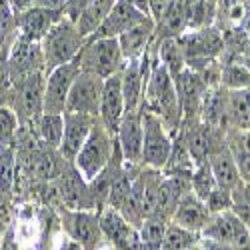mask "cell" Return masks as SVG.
Wrapping results in <instances>:
<instances>
[{"instance_id":"cell-1","label":"cell","mask_w":250,"mask_h":250,"mask_svg":"<svg viewBox=\"0 0 250 250\" xmlns=\"http://www.w3.org/2000/svg\"><path fill=\"white\" fill-rule=\"evenodd\" d=\"M142 106L154 112L164 122V126L168 128V132L172 136L178 132L180 124H182V110H180L176 86H174V80L168 74V70L160 64L158 44L154 38H152V66H150L146 86H144Z\"/></svg>"},{"instance_id":"cell-2","label":"cell","mask_w":250,"mask_h":250,"mask_svg":"<svg viewBox=\"0 0 250 250\" xmlns=\"http://www.w3.org/2000/svg\"><path fill=\"white\" fill-rule=\"evenodd\" d=\"M84 44H86V36L80 34V30L76 28V22L62 16L44 34V38L40 40V46H42V54H44V72L48 74L56 66L74 60Z\"/></svg>"},{"instance_id":"cell-3","label":"cell","mask_w":250,"mask_h":250,"mask_svg":"<svg viewBox=\"0 0 250 250\" xmlns=\"http://www.w3.org/2000/svg\"><path fill=\"white\" fill-rule=\"evenodd\" d=\"M44 86H46V72L36 70L12 82V98L8 108L14 110L20 124H32L44 112Z\"/></svg>"},{"instance_id":"cell-4","label":"cell","mask_w":250,"mask_h":250,"mask_svg":"<svg viewBox=\"0 0 250 250\" xmlns=\"http://www.w3.org/2000/svg\"><path fill=\"white\" fill-rule=\"evenodd\" d=\"M78 64L80 70L92 72L106 80L112 74H118L126 60L122 56L118 38H86V44L78 52Z\"/></svg>"},{"instance_id":"cell-5","label":"cell","mask_w":250,"mask_h":250,"mask_svg":"<svg viewBox=\"0 0 250 250\" xmlns=\"http://www.w3.org/2000/svg\"><path fill=\"white\" fill-rule=\"evenodd\" d=\"M176 40L182 48L186 68L190 70H198L204 64H208V62L220 60V54L224 50L222 32L214 24L206 28H198V30H186Z\"/></svg>"},{"instance_id":"cell-6","label":"cell","mask_w":250,"mask_h":250,"mask_svg":"<svg viewBox=\"0 0 250 250\" xmlns=\"http://www.w3.org/2000/svg\"><path fill=\"white\" fill-rule=\"evenodd\" d=\"M114 140L116 136H112L102 126V122L96 118L86 142L82 144L80 152L74 158L76 170L84 176V180H92L96 174H100L108 166L112 152H114Z\"/></svg>"},{"instance_id":"cell-7","label":"cell","mask_w":250,"mask_h":250,"mask_svg":"<svg viewBox=\"0 0 250 250\" xmlns=\"http://www.w3.org/2000/svg\"><path fill=\"white\" fill-rule=\"evenodd\" d=\"M142 154L140 164L162 170L172 148V134L164 126V122L150 110L142 106Z\"/></svg>"},{"instance_id":"cell-8","label":"cell","mask_w":250,"mask_h":250,"mask_svg":"<svg viewBox=\"0 0 250 250\" xmlns=\"http://www.w3.org/2000/svg\"><path fill=\"white\" fill-rule=\"evenodd\" d=\"M56 212L60 218V228L66 232L68 238L78 242L82 250H100L104 242V234L98 222V212L68 210V208H60Z\"/></svg>"},{"instance_id":"cell-9","label":"cell","mask_w":250,"mask_h":250,"mask_svg":"<svg viewBox=\"0 0 250 250\" xmlns=\"http://www.w3.org/2000/svg\"><path fill=\"white\" fill-rule=\"evenodd\" d=\"M58 184V192H60V202L62 208H68V210H94V198L90 194L88 188V180H84L78 170L74 162H68L62 166L60 174L54 178Z\"/></svg>"},{"instance_id":"cell-10","label":"cell","mask_w":250,"mask_h":250,"mask_svg":"<svg viewBox=\"0 0 250 250\" xmlns=\"http://www.w3.org/2000/svg\"><path fill=\"white\" fill-rule=\"evenodd\" d=\"M80 74L78 58L60 64L46 74V86H44V112L62 114L66 110V100L70 88L74 84L76 76Z\"/></svg>"},{"instance_id":"cell-11","label":"cell","mask_w":250,"mask_h":250,"mask_svg":"<svg viewBox=\"0 0 250 250\" xmlns=\"http://www.w3.org/2000/svg\"><path fill=\"white\" fill-rule=\"evenodd\" d=\"M98 222L102 228L104 240H108V244L114 250H146L140 240L138 228L128 224L124 220V216L114 210V208L106 206L98 212Z\"/></svg>"},{"instance_id":"cell-12","label":"cell","mask_w":250,"mask_h":250,"mask_svg":"<svg viewBox=\"0 0 250 250\" xmlns=\"http://www.w3.org/2000/svg\"><path fill=\"white\" fill-rule=\"evenodd\" d=\"M102 88H104V80L100 76L80 70V74L76 76L74 84L70 88V94L66 100V110L88 114V116H98Z\"/></svg>"},{"instance_id":"cell-13","label":"cell","mask_w":250,"mask_h":250,"mask_svg":"<svg viewBox=\"0 0 250 250\" xmlns=\"http://www.w3.org/2000/svg\"><path fill=\"white\" fill-rule=\"evenodd\" d=\"M6 68L12 82L30 72L44 70V54L40 42H32V40L16 36L6 52Z\"/></svg>"},{"instance_id":"cell-14","label":"cell","mask_w":250,"mask_h":250,"mask_svg":"<svg viewBox=\"0 0 250 250\" xmlns=\"http://www.w3.org/2000/svg\"><path fill=\"white\" fill-rule=\"evenodd\" d=\"M174 86H176L180 110H182V124L198 120L200 104H202V98L208 90L206 84L202 82V78L198 76V72H194L190 68H184L174 78Z\"/></svg>"},{"instance_id":"cell-15","label":"cell","mask_w":250,"mask_h":250,"mask_svg":"<svg viewBox=\"0 0 250 250\" xmlns=\"http://www.w3.org/2000/svg\"><path fill=\"white\" fill-rule=\"evenodd\" d=\"M62 118H64V132H62L58 152L64 160L74 162L76 154L80 152L82 144L86 142V138H88V134H90V130H92L98 116H88V114L64 110L62 112Z\"/></svg>"},{"instance_id":"cell-16","label":"cell","mask_w":250,"mask_h":250,"mask_svg":"<svg viewBox=\"0 0 250 250\" xmlns=\"http://www.w3.org/2000/svg\"><path fill=\"white\" fill-rule=\"evenodd\" d=\"M64 16L62 10H48L42 6L32 4L26 10L16 12V32L20 38L32 40V42H40L44 34Z\"/></svg>"},{"instance_id":"cell-17","label":"cell","mask_w":250,"mask_h":250,"mask_svg":"<svg viewBox=\"0 0 250 250\" xmlns=\"http://www.w3.org/2000/svg\"><path fill=\"white\" fill-rule=\"evenodd\" d=\"M124 96H122V86H120V72L112 74L104 80L102 88V98H100V110H98V120L102 126L106 128L112 136H116L120 120L124 116Z\"/></svg>"},{"instance_id":"cell-18","label":"cell","mask_w":250,"mask_h":250,"mask_svg":"<svg viewBox=\"0 0 250 250\" xmlns=\"http://www.w3.org/2000/svg\"><path fill=\"white\" fill-rule=\"evenodd\" d=\"M142 134H144V128H142V104H140L138 110H124V116L116 132L118 146L126 162L140 164Z\"/></svg>"},{"instance_id":"cell-19","label":"cell","mask_w":250,"mask_h":250,"mask_svg":"<svg viewBox=\"0 0 250 250\" xmlns=\"http://www.w3.org/2000/svg\"><path fill=\"white\" fill-rule=\"evenodd\" d=\"M146 16L148 14L132 6L128 0H116V4L104 18V22L98 26V30L92 34V38H118L122 32H126Z\"/></svg>"},{"instance_id":"cell-20","label":"cell","mask_w":250,"mask_h":250,"mask_svg":"<svg viewBox=\"0 0 250 250\" xmlns=\"http://www.w3.org/2000/svg\"><path fill=\"white\" fill-rule=\"evenodd\" d=\"M210 216H212V214L208 212L204 200H200V198H198L196 194H192V190H190V192H186V194L180 198V202H178V206H176V210H174L170 222H174V224L186 228V230H192V232H198V234H200L202 228L206 226V222L210 220Z\"/></svg>"},{"instance_id":"cell-21","label":"cell","mask_w":250,"mask_h":250,"mask_svg":"<svg viewBox=\"0 0 250 250\" xmlns=\"http://www.w3.org/2000/svg\"><path fill=\"white\" fill-rule=\"evenodd\" d=\"M154 38V20L150 16H146L144 20H140L138 24H134L132 28H128L126 32H122L118 36L120 42V50L124 60H138L144 50H146Z\"/></svg>"},{"instance_id":"cell-22","label":"cell","mask_w":250,"mask_h":250,"mask_svg":"<svg viewBox=\"0 0 250 250\" xmlns=\"http://www.w3.org/2000/svg\"><path fill=\"white\" fill-rule=\"evenodd\" d=\"M226 130H250V86L242 90H226Z\"/></svg>"},{"instance_id":"cell-23","label":"cell","mask_w":250,"mask_h":250,"mask_svg":"<svg viewBox=\"0 0 250 250\" xmlns=\"http://www.w3.org/2000/svg\"><path fill=\"white\" fill-rule=\"evenodd\" d=\"M208 166L212 170V176L216 180L218 186H224V188H234V186L242 180L240 178V172H238V166H236V160L230 152V148L222 144V146L210 154L208 158Z\"/></svg>"},{"instance_id":"cell-24","label":"cell","mask_w":250,"mask_h":250,"mask_svg":"<svg viewBox=\"0 0 250 250\" xmlns=\"http://www.w3.org/2000/svg\"><path fill=\"white\" fill-rule=\"evenodd\" d=\"M224 114H226V90L222 86L208 88L204 98H202V104H200V116H198V120L204 122L206 126L226 130Z\"/></svg>"},{"instance_id":"cell-25","label":"cell","mask_w":250,"mask_h":250,"mask_svg":"<svg viewBox=\"0 0 250 250\" xmlns=\"http://www.w3.org/2000/svg\"><path fill=\"white\" fill-rule=\"evenodd\" d=\"M186 30H188V24H186V12H184L182 0H174L170 8L164 12V16L154 22V38L156 40L178 38Z\"/></svg>"},{"instance_id":"cell-26","label":"cell","mask_w":250,"mask_h":250,"mask_svg":"<svg viewBox=\"0 0 250 250\" xmlns=\"http://www.w3.org/2000/svg\"><path fill=\"white\" fill-rule=\"evenodd\" d=\"M116 4V0H90V4L80 12L76 20V28L80 30L82 36H92L98 26L104 22V18L108 16L112 6Z\"/></svg>"},{"instance_id":"cell-27","label":"cell","mask_w":250,"mask_h":250,"mask_svg":"<svg viewBox=\"0 0 250 250\" xmlns=\"http://www.w3.org/2000/svg\"><path fill=\"white\" fill-rule=\"evenodd\" d=\"M32 126H34L40 140L58 150L60 140H62V132H64V118H62V114L42 112V116H40Z\"/></svg>"},{"instance_id":"cell-28","label":"cell","mask_w":250,"mask_h":250,"mask_svg":"<svg viewBox=\"0 0 250 250\" xmlns=\"http://www.w3.org/2000/svg\"><path fill=\"white\" fill-rule=\"evenodd\" d=\"M156 44H158L160 64L168 70V74L174 80L186 68V60H184V54H182V48L178 44V40L176 38H164V40H156Z\"/></svg>"},{"instance_id":"cell-29","label":"cell","mask_w":250,"mask_h":250,"mask_svg":"<svg viewBox=\"0 0 250 250\" xmlns=\"http://www.w3.org/2000/svg\"><path fill=\"white\" fill-rule=\"evenodd\" d=\"M14 176H16V150L14 146H0V198L12 200Z\"/></svg>"},{"instance_id":"cell-30","label":"cell","mask_w":250,"mask_h":250,"mask_svg":"<svg viewBox=\"0 0 250 250\" xmlns=\"http://www.w3.org/2000/svg\"><path fill=\"white\" fill-rule=\"evenodd\" d=\"M168 222L158 214H150L142 220L140 228H138V234H140V240L144 244L146 250H160L162 246V240H164V234H166V228H168Z\"/></svg>"},{"instance_id":"cell-31","label":"cell","mask_w":250,"mask_h":250,"mask_svg":"<svg viewBox=\"0 0 250 250\" xmlns=\"http://www.w3.org/2000/svg\"><path fill=\"white\" fill-rule=\"evenodd\" d=\"M220 86L224 90H242L250 86V70L242 62H222L220 70Z\"/></svg>"},{"instance_id":"cell-32","label":"cell","mask_w":250,"mask_h":250,"mask_svg":"<svg viewBox=\"0 0 250 250\" xmlns=\"http://www.w3.org/2000/svg\"><path fill=\"white\" fill-rule=\"evenodd\" d=\"M198 240H200L198 232L186 230V228H182L174 222H168V228H166V234H164L160 250H186L192 244H196Z\"/></svg>"},{"instance_id":"cell-33","label":"cell","mask_w":250,"mask_h":250,"mask_svg":"<svg viewBox=\"0 0 250 250\" xmlns=\"http://www.w3.org/2000/svg\"><path fill=\"white\" fill-rule=\"evenodd\" d=\"M214 186H216V180L212 176V170H210V166H208V162L194 166V170L190 174V190H192V194H196L200 200H206Z\"/></svg>"},{"instance_id":"cell-34","label":"cell","mask_w":250,"mask_h":250,"mask_svg":"<svg viewBox=\"0 0 250 250\" xmlns=\"http://www.w3.org/2000/svg\"><path fill=\"white\" fill-rule=\"evenodd\" d=\"M230 210L250 228V182L240 180L232 188V206Z\"/></svg>"},{"instance_id":"cell-35","label":"cell","mask_w":250,"mask_h":250,"mask_svg":"<svg viewBox=\"0 0 250 250\" xmlns=\"http://www.w3.org/2000/svg\"><path fill=\"white\" fill-rule=\"evenodd\" d=\"M20 122L12 108L0 106V146H16Z\"/></svg>"},{"instance_id":"cell-36","label":"cell","mask_w":250,"mask_h":250,"mask_svg":"<svg viewBox=\"0 0 250 250\" xmlns=\"http://www.w3.org/2000/svg\"><path fill=\"white\" fill-rule=\"evenodd\" d=\"M16 36V12L12 10L8 0H0V40L4 44H12Z\"/></svg>"},{"instance_id":"cell-37","label":"cell","mask_w":250,"mask_h":250,"mask_svg":"<svg viewBox=\"0 0 250 250\" xmlns=\"http://www.w3.org/2000/svg\"><path fill=\"white\" fill-rule=\"evenodd\" d=\"M208 212L210 214H218L224 210H230L232 206V190L230 188H224V186H214L212 192L208 194V198L204 200Z\"/></svg>"},{"instance_id":"cell-38","label":"cell","mask_w":250,"mask_h":250,"mask_svg":"<svg viewBox=\"0 0 250 250\" xmlns=\"http://www.w3.org/2000/svg\"><path fill=\"white\" fill-rule=\"evenodd\" d=\"M14 210H16V204L12 200H4L0 198V238L4 236V232L8 230V226L14 220Z\"/></svg>"},{"instance_id":"cell-39","label":"cell","mask_w":250,"mask_h":250,"mask_svg":"<svg viewBox=\"0 0 250 250\" xmlns=\"http://www.w3.org/2000/svg\"><path fill=\"white\" fill-rule=\"evenodd\" d=\"M174 0H148V16L154 20H160L164 16V12L170 8V4Z\"/></svg>"},{"instance_id":"cell-40","label":"cell","mask_w":250,"mask_h":250,"mask_svg":"<svg viewBox=\"0 0 250 250\" xmlns=\"http://www.w3.org/2000/svg\"><path fill=\"white\" fill-rule=\"evenodd\" d=\"M88 4H90V0H68L66 6H64V16L70 18L72 22H76L78 16H80V12L84 10Z\"/></svg>"},{"instance_id":"cell-41","label":"cell","mask_w":250,"mask_h":250,"mask_svg":"<svg viewBox=\"0 0 250 250\" xmlns=\"http://www.w3.org/2000/svg\"><path fill=\"white\" fill-rule=\"evenodd\" d=\"M234 156V154H232ZM236 160V166H238V172H240V178L244 182H250V152H242V154H236L234 156Z\"/></svg>"},{"instance_id":"cell-42","label":"cell","mask_w":250,"mask_h":250,"mask_svg":"<svg viewBox=\"0 0 250 250\" xmlns=\"http://www.w3.org/2000/svg\"><path fill=\"white\" fill-rule=\"evenodd\" d=\"M200 244H202V250H234L230 244H226V242H218V240H212V238H202V236H200Z\"/></svg>"},{"instance_id":"cell-43","label":"cell","mask_w":250,"mask_h":250,"mask_svg":"<svg viewBox=\"0 0 250 250\" xmlns=\"http://www.w3.org/2000/svg\"><path fill=\"white\" fill-rule=\"evenodd\" d=\"M66 2L68 0H34L36 6H42V8H48V10H62V12H64Z\"/></svg>"},{"instance_id":"cell-44","label":"cell","mask_w":250,"mask_h":250,"mask_svg":"<svg viewBox=\"0 0 250 250\" xmlns=\"http://www.w3.org/2000/svg\"><path fill=\"white\" fill-rule=\"evenodd\" d=\"M8 2H10V6H12L14 12H20V10L30 8L34 4V0H8Z\"/></svg>"},{"instance_id":"cell-45","label":"cell","mask_w":250,"mask_h":250,"mask_svg":"<svg viewBox=\"0 0 250 250\" xmlns=\"http://www.w3.org/2000/svg\"><path fill=\"white\" fill-rule=\"evenodd\" d=\"M238 62H242V64L250 70V40L244 44V48H242V52H240V56H238Z\"/></svg>"},{"instance_id":"cell-46","label":"cell","mask_w":250,"mask_h":250,"mask_svg":"<svg viewBox=\"0 0 250 250\" xmlns=\"http://www.w3.org/2000/svg\"><path fill=\"white\" fill-rule=\"evenodd\" d=\"M60 250H82V246L78 242H74L72 238H64V242L60 244Z\"/></svg>"},{"instance_id":"cell-47","label":"cell","mask_w":250,"mask_h":250,"mask_svg":"<svg viewBox=\"0 0 250 250\" xmlns=\"http://www.w3.org/2000/svg\"><path fill=\"white\" fill-rule=\"evenodd\" d=\"M186 250H202V244H200V240H198L196 244H192L190 248H186Z\"/></svg>"},{"instance_id":"cell-48","label":"cell","mask_w":250,"mask_h":250,"mask_svg":"<svg viewBox=\"0 0 250 250\" xmlns=\"http://www.w3.org/2000/svg\"><path fill=\"white\" fill-rule=\"evenodd\" d=\"M2 44H4V42H2V40H0V54H2Z\"/></svg>"},{"instance_id":"cell-49","label":"cell","mask_w":250,"mask_h":250,"mask_svg":"<svg viewBox=\"0 0 250 250\" xmlns=\"http://www.w3.org/2000/svg\"><path fill=\"white\" fill-rule=\"evenodd\" d=\"M248 234H250V228H248Z\"/></svg>"},{"instance_id":"cell-50","label":"cell","mask_w":250,"mask_h":250,"mask_svg":"<svg viewBox=\"0 0 250 250\" xmlns=\"http://www.w3.org/2000/svg\"><path fill=\"white\" fill-rule=\"evenodd\" d=\"M248 36H250V30H248Z\"/></svg>"}]
</instances>
